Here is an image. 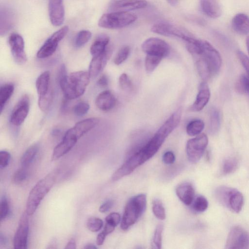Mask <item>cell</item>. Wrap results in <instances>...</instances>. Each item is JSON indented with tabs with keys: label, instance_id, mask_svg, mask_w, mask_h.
Returning a JSON list of instances; mask_svg holds the SVG:
<instances>
[{
	"label": "cell",
	"instance_id": "obj_1",
	"mask_svg": "<svg viewBox=\"0 0 249 249\" xmlns=\"http://www.w3.org/2000/svg\"><path fill=\"white\" fill-rule=\"evenodd\" d=\"M58 81L65 98L72 100L82 95L89 83L90 76L88 71H80L67 75L66 67L63 64L58 72Z\"/></svg>",
	"mask_w": 249,
	"mask_h": 249
},
{
	"label": "cell",
	"instance_id": "obj_2",
	"mask_svg": "<svg viewBox=\"0 0 249 249\" xmlns=\"http://www.w3.org/2000/svg\"><path fill=\"white\" fill-rule=\"evenodd\" d=\"M181 109H178L167 119L154 135L144 145L147 154L152 157L158 151L167 137L178 125L181 117Z\"/></svg>",
	"mask_w": 249,
	"mask_h": 249
},
{
	"label": "cell",
	"instance_id": "obj_3",
	"mask_svg": "<svg viewBox=\"0 0 249 249\" xmlns=\"http://www.w3.org/2000/svg\"><path fill=\"white\" fill-rule=\"evenodd\" d=\"M146 195L139 194L130 198L126 203L121 222V228L126 231L134 225L144 213L146 207Z\"/></svg>",
	"mask_w": 249,
	"mask_h": 249
},
{
	"label": "cell",
	"instance_id": "obj_4",
	"mask_svg": "<svg viewBox=\"0 0 249 249\" xmlns=\"http://www.w3.org/2000/svg\"><path fill=\"white\" fill-rule=\"evenodd\" d=\"M54 182V175L50 174L38 181L32 188L26 203V212L29 216L34 214L41 200L53 185Z\"/></svg>",
	"mask_w": 249,
	"mask_h": 249
},
{
	"label": "cell",
	"instance_id": "obj_5",
	"mask_svg": "<svg viewBox=\"0 0 249 249\" xmlns=\"http://www.w3.org/2000/svg\"><path fill=\"white\" fill-rule=\"evenodd\" d=\"M192 55L196 59H201L207 63L213 75L219 71L222 59L219 52L208 41L198 39Z\"/></svg>",
	"mask_w": 249,
	"mask_h": 249
},
{
	"label": "cell",
	"instance_id": "obj_6",
	"mask_svg": "<svg viewBox=\"0 0 249 249\" xmlns=\"http://www.w3.org/2000/svg\"><path fill=\"white\" fill-rule=\"evenodd\" d=\"M215 195L222 205L233 212L238 213L242 210L244 202V196L237 189L221 186L216 188Z\"/></svg>",
	"mask_w": 249,
	"mask_h": 249
},
{
	"label": "cell",
	"instance_id": "obj_7",
	"mask_svg": "<svg viewBox=\"0 0 249 249\" xmlns=\"http://www.w3.org/2000/svg\"><path fill=\"white\" fill-rule=\"evenodd\" d=\"M136 15L128 12H112L104 14L99 19L98 25L109 29H121L135 22Z\"/></svg>",
	"mask_w": 249,
	"mask_h": 249
},
{
	"label": "cell",
	"instance_id": "obj_8",
	"mask_svg": "<svg viewBox=\"0 0 249 249\" xmlns=\"http://www.w3.org/2000/svg\"><path fill=\"white\" fill-rule=\"evenodd\" d=\"M208 143L207 136L200 134L189 140L186 144V153L188 160L192 163L197 162L201 158Z\"/></svg>",
	"mask_w": 249,
	"mask_h": 249
},
{
	"label": "cell",
	"instance_id": "obj_9",
	"mask_svg": "<svg viewBox=\"0 0 249 249\" xmlns=\"http://www.w3.org/2000/svg\"><path fill=\"white\" fill-rule=\"evenodd\" d=\"M69 31V27L64 26L54 33L44 42L37 53L38 58L43 59L53 55L55 52L59 42L65 37Z\"/></svg>",
	"mask_w": 249,
	"mask_h": 249
},
{
	"label": "cell",
	"instance_id": "obj_10",
	"mask_svg": "<svg viewBox=\"0 0 249 249\" xmlns=\"http://www.w3.org/2000/svg\"><path fill=\"white\" fill-rule=\"evenodd\" d=\"M225 248L228 249L249 248V233L240 226L233 227L228 234Z\"/></svg>",
	"mask_w": 249,
	"mask_h": 249
},
{
	"label": "cell",
	"instance_id": "obj_11",
	"mask_svg": "<svg viewBox=\"0 0 249 249\" xmlns=\"http://www.w3.org/2000/svg\"><path fill=\"white\" fill-rule=\"evenodd\" d=\"M142 49L146 54L162 58L168 55L170 51L168 44L158 37H150L145 40L142 44Z\"/></svg>",
	"mask_w": 249,
	"mask_h": 249
},
{
	"label": "cell",
	"instance_id": "obj_12",
	"mask_svg": "<svg viewBox=\"0 0 249 249\" xmlns=\"http://www.w3.org/2000/svg\"><path fill=\"white\" fill-rule=\"evenodd\" d=\"M151 31L166 36L177 37L184 41L193 35L184 28L169 23H159L153 25Z\"/></svg>",
	"mask_w": 249,
	"mask_h": 249
},
{
	"label": "cell",
	"instance_id": "obj_13",
	"mask_svg": "<svg viewBox=\"0 0 249 249\" xmlns=\"http://www.w3.org/2000/svg\"><path fill=\"white\" fill-rule=\"evenodd\" d=\"M8 43L12 56L16 63L20 65L25 64L27 57L22 37L18 34L13 33L9 37Z\"/></svg>",
	"mask_w": 249,
	"mask_h": 249
},
{
	"label": "cell",
	"instance_id": "obj_14",
	"mask_svg": "<svg viewBox=\"0 0 249 249\" xmlns=\"http://www.w3.org/2000/svg\"><path fill=\"white\" fill-rule=\"evenodd\" d=\"M30 109V99L24 95L14 107L10 115V123L15 126L20 125L26 118Z\"/></svg>",
	"mask_w": 249,
	"mask_h": 249
},
{
	"label": "cell",
	"instance_id": "obj_15",
	"mask_svg": "<svg viewBox=\"0 0 249 249\" xmlns=\"http://www.w3.org/2000/svg\"><path fill=\"white\" fill-rule=\"evenodd\" d=\"M28 216L25 211L20 217L14 238V246L16 249L27 248L29 228Z\"/></svg>",
	"mask_w": 249,
	"mask_h": 249
},
{
	"label": "cell",
	"instance_id": "obj_16",
	"mask_svg": "<svg viewBox=\"0 0 249 249\" xmlns=\"http://www.w3.org/2000/svg\"><path fill=\"white\" fill-rule=\"evenodd\" d=\"M78 139L71 128L65 133L62 140L54 148L52 160H55L67 154L74 146Z\"/></svg>",
	"mask_w": 249,
	"mask_h": 249
},
{
	"label": "cell",
	"instance_id": "obj_17",
	"mask_svg": "<svg viewBox=\"0 0 249 249\" xmlns=\"http://www.w3.org/2000/svg\"><path fill=\"white\" fill-rule=\"evenodd\" d=\"M112 52V47L108 45L106 51L103 53L92 57L88 71L91 78L96 77L103 71L110 57Z\"/></svg>",
	"mask_w": 249,
	"mask_h": 249
},
{
	"label": "cell",
	"instance_id": "obj_18",
	"mask_svg": "<svg viewBox=\"0 0 249 249\" xmlns=\"http://www.w3.org/2000/svg\"><path fill=\"white\" fill-rule=\"evenodd\" d=\"M147 5L145 0H112L108 9L111 12H127L143 8Z\"/></svg>",
	"mask_w": 249,
	"mask_h": 249
},
{
	"label": "cell",
	"instance_id": "obj_19",
	"mask_svg": "<svg viewBox=\"0 0 249 249\" xmlns=\"http://www.w3.org/2000/svg\"><path fill=\"white\" fill-rule=\"evenodd\" d=\"M49 14L50 21L53 26L61 25L65 19L64 0H49Z\"/></svg>",
	"mask_w": 249,
	"mask_h": 249
},
{
	"label": "cell",
	"instance_id": "obj_20",
	"mask_svg": "<svg viewBox=\"0 0 249 249\" xmlns=\"http://www.w3.org/2000/svg\"><path fill=\"white\" fill-rule=\"evenodd\" d=\"M210 98V91L205 81L202 82L198 88V91L194 103L190 107L189 110L197 112L201 110L206 106Z\"/></svg>",
	"mask_w": 249,
	"mask_h": 249
},
{
	"label": "cell",
	"instance_id": "obj_21",
	"mask_svg": "<svg viewBox=\"0 0 249 249\" xmlns=\"http://www.w3.org/2000/svg\"><path fill=\"white\" fill-rule=\"evenodd\" d=\"M15 15L14 11L6 6H1L0 10V32L3 36L7 33L15 24Z\"/></svg>",
	"mask_w": 249,
	"mask_h": 249
},
{
	"label": "cell",
	"instance_id": "obj_22",
	"mask_svg": "<svg viewBox=\"0 0 249 249\" xmlns=\"http://www.w3.org/2000/svg\"><path fill=\"white\" fill-rule=\"evenodd\" d=\"M116 102L113 93L110 90H106L98 95L95 100V105L101 110L107 111L115 107Z\"/></svg>",
	"mask_w": 249,
	"mask_h": 249
},
{
	"label": "cell",
	"instance_id": "obj_23",
	"mask_svg": "<svg viewBox=\"0 0 249 249\" xmlns=\"http://www.w3.org/2000/svg\"><path fill=\"white\" fill-rule=\"evenodd\" d=\"M176 192L178 198L184 204H192L195 198V189L192 184L189 182L181 183L178 186Z\"/></svg>",
	"mask_w": 249,
	"mask_h": 249
},
{
	"label": "cell",
	"instance_id": "obj_24",
	"mask_svg": "<svg viewBox=\"0 0 249 249\" xmlns=\"http://www.w3.org/2000/svg\"><path fill=\"white\" fill-rule=\"evenodd\" d=\"M99 121L97 118H87L77 122L71 129L79 139L93 128L99 123Z\"/></svg>",
	"mask_w": 249,
	"mask_h": 249
},
{
	"label": "cell",
	"instance_id": "obj_25",
	"mask_svg": "<svg viewBox=\"0 0 249 249\" xmlns=\"http://www.w3.org/2000/svg\"><path fill=\"white\" fill-rule=\"evenodd\" d=\"M231 26L237 34L246 35L249 33V17L244 13H239L232 18Z\"/></svg>",
	"mask_w": 249,
	"mask_h": 249
},
{
	"label": "cell",
	"instance_id": "obj_26",
	"mask_svg": "<svg viewBox=\"0 0 249 249\" xmlns=\"http://www.w3.org/2000/svg\"><path fill=\"white\" fill-rule=\"evenodd\" d=\"M201 8L208 17L216 18L220 16L221 9L218 0H200Z\"/></svg>",
	"mask_w": 249,
	"mask_h": 249
},
{
	"label": "cell",
	"instance_id": "obj_27",
	"mask_svg": "<svg viewBox=\"0 0 249 249\" xmlns=\"http://www.w3.org/2000/svg\"><path fill=\"white\" fill-rule=\"evenodd\" d=\"M109 37L107 35L99 36L92 44L90 48V53L92 56H95L103 53L109 45Z\"/></svg>",
	"mask_w": 249,
	"mask_h": 249
},
{
	"label": "cell",
	"instance_id": "obj_28",
	"mask_svg": "<svg viewBox=\"0 0 249 249\" xmlns=\"http://www.w3.org/2000/svg\"><path fill=\"white\" fill-rule=\"evenodd\" d=\"M50 73L49 71L42 72L37 77L36 87L38 96L44 95L51 89L50 88Z\"/></svg>",
	"mask_w": 249,
	"mask_h": 249
},
{
	"label": "cell",
	"instance_id": "obj_29",
	"mask_svg": "<svg viewBox=\"0 0 249 249\" xmlns=\"http://www.w3.org/2000/svg\"><path fill=\"white\" fill-rule=\"evenodd\" d=\"M14 90V86L11 83L5 84L0 89V111L1 113L3 107L12 96Z\"/></svg>",
	"mask_w": 249,
	"mask_h": 249
},
{
	"label": "cell",
	"instance_id": "obj_30",
	"mask_svg": "<svg viewBox=\"0 0 249 249\" xmlns=\"http://www.w3.org/2000/svg\"><path fill=\"white\" fill-rule=\"evenodd\" d=\"M38 151V146L34 144L30 146L23 154L20 162L22 166L28 167L32 163Z\"/></svg>",
	"mask_w": 249,
	"mask_h": 249
},
{
	"label": "cell",
	"instance_id": "obj_31",
	"mask_svg": "<svg viewBox=\"0 0 249 249\" xmlns=\"http://www.w3.org/2000/svg\"><path fill=\"white\" fill-rule=\"evenodd\" d=\"M220 124V113L217 109L213 108L210 113V130L211 133H216L219 130Z\"/></svg>",
	"mask_w": 249,
	"mask_h": 249
},
{
	"label": "cell",
	"instance_id": "obj_32",
	"mask_svg": "<svg viewBox=\"0 0 249 249\" xmlns=\"http://www.w3.org/2000/svg\"><path fill=\"white\" fill-rule=\"evenodd\" d=\"M204 122L200 119L194 120L187 124L186 131L188 135L196 136L201 133L204 128Z\"/></svg>",
	"mask_w": 249,
	"mask_h": 249
},
{
	"label": "cell",
	"instance_id": "obj_33",
	"mask_svg": "<svg viewBox=\"0 0 249 249\" xmlns=\"http://www.w3.org/2000/svg\"><path fill=\"white\" fill-rule=\"evenodd\" d=\"M238 160L234 157L227 158L222 163L221 172L224 175L230 174L237 168Z\"/></svg>",
	"mask_w": 249,
	"mask_h": 249
},
{
	"label": "cell",
	"instance_id": "obj_34",
	"mask_svg": "<svg viewBox=\"0 0 249 249\" xmlns=\"http://www.w3.org/2000/svg\"><path fill=\"white\" fill-rule=\"evenodd\" d=\"M53 99V93L50 89L44 95L38 96V105L40 109L43 112L47 111L50 108Z\"/></svg>",
	"mask_w": 249,
	"mask_h": 249
},
{
	"label": "cell",
	"instance_id": "obj_35",
	"mask_svg": "<svg viewBox=\"0 0 249 249\" xmlns=\"http://www.w3.org/2000/svg\"><path fill=\"white\" fill-rule=\"evenodd\" d=\"M192 209L197 213H202L207 210L208 201L206 197L201 195L195 197L192 202Z\"/></svg>",
	"mask_w": 249,
	"mask_h": 249
},
{
	"label": "cell",
	"instance_id": "obj_36",
	"mask_svg": "<svg viewBox=\"0 0 249 249\" xmlns=\"http://www.w3.org/2000/svg\"><path fill=\"white\" fill-rule=\"evenodd\" d=\"M235 89L238 92L249 95V76L242 74L236 83Z\"/></svg>",
	"mask_w": 249,
	"mask_h": 249
},
{
	"label": "cell",
	"instance_id": "obj_37",
	"mask_svg": "<svg viewBox=\"0 0 249 249\" xmlns=\"http://www.w3.org/2000/svg\"><path fill=\"white\" fill-rule=\"evenodd\" d=\"M161 57L146 54L144 65L146 71L148 72L153 71L160 63Z\"/></svg>",
	"mask_w": 249,
	"mask_h": 249
},
{
	"label": "cell",
	"instance_id": "obj_38",
	"mask_svg": "<svg viewBox=\"0 0 249 249\" xmlns=\"http://www.w3.org/2000/svg\"><path fill=\"white\" fill-rule=\"evenodd\" d=\"M152 211L155 216L160 219L165 218V209L161 201L158 199H155L152 202Z\"/></svg>",
	"mask_w": 249,
	"mask_h": 249
},
{
	"label": "cell",
	"instance_id": "obj_39",
	"mask_svg": "<svg viewBox=\"0 0 249 249\" xmlns=\"http://www.w3.org/2000/svg\"><path fill=\"white\" fill-rule=\"evenodd\" d=\"M91 36V33L88 30L80 31L75 38V45L76 47L79 48L84 46L89 41Z\"/></svg>",
	"mask_w": 249,
	"mask_h": 249
},
{
	"label": "cell",
	"instance_id": "obj_40",
	"mask_svg": "<svg viewBox=\"0 0 249 249\" xmlns=\"http://www.w3.org/2000/svg\"><path fill=\"white\" fill-rule=\"evenodd\" d=\"M163 226L162 224H159L156 227L152 241V248L160 249L161 248L162 233Z\"/></svg>",
	"mask_w": 249,
	"mask_h": 249
},
{
	"label": "cell",
	"instance_id": "obj_41",
	"mask_svg": "<svg viewBox=\"0 0 249 249\" xmlns=\"http://www.w3.org/2000/svg\"><path fill=\"white\" fill-rule=\"evenodd\" d=\"M130 48L125 46L121 48L117 53L114 59V63L117 65H119L123 63L128 58L130 53Z\"/></svg>",
	"mask_w": 249,
	"mask_h": 249
},
{
	"label": "cell",
	"instance_id": "obj_42",
	"mask_svg": "<svg viewBox=\"0 0 249 249\" xmlns=\"http://www.w3.org/2000/svg\"><path fill=\"white\" fill-rule=\"evenodd\" d=\"M28 175L27 167L22 166L18 169L14 174L12 177L13 183L19 184L23 182L27 178Z\"/></svg>",
	"mask_w": 249,
	"mask_h": 249
},
{
	"label": "cell",
	"instance_id": "obj_43",
	"mask_svg": "<svg viewBox=\"0 0 249 249\" xmlns=\"http://www.w3.org/2000/svg\"><path fill=\"white\" fill-rule=\"evenodd\" d=\"M103 226V221L100 218L96 217L89 218L87 222L88 229L92 232H97L100 231Z\"/></svg>",
	"mask_w": 249,
	"mask_h": 249
},
{
	"label": "cell",
	"instance_id": "obj_44",
	"mask_svg": "<svg viewBox=\"0 0 249 249\" xmlns=\"http://www.w3.org/2000/svg\"><path fill=\"white\" fill-rule=\"evenodd\" d=\"M119 86L124 91H130L133 88V84L128 75L123 73L119 78Z\"/></svg>",
	"mask_w": 249,
	"mask_h": 249
},
{
	"label": "cell",
	"instance_id": "obj_45",
	"mask_svg": "<svg viewBox=\"0 0 249 249\" xmlns=\"http://www.w3.org/2000/svg\"><path fill=\"white\" fill-rule=\"evenodd\" d=\"M89 107V105L88 103L84 101L80 102L73 107V111L75 115L81 117L88 113Z\"/></svg>",
	"mask_w": 249,
	"mask_h": 249
},
{
	"label": "cell",
	"instance_id": "obj_46",
	"mask_svg": "<svg viewBox=\"0 0 249 249\" xmlns=\"http://www.w3.org/2000/svg\"><path fill=\"white\" fill-rule=\"evenodd\" d=\"M0 220L4 219L8 215L9 213V206L7 198L3 196L0 200Z\"/></svg>",
	"mask_w": 249,
	"mask_h": 249
},
{
	"label": "cell",
	"instance_id": "obj_47",
	"mask_svg": "<svg viewBox=\"0 0 249 249\" xmlns=\"http://www.w3.org/2000/svg\"><path fill=\"white\" fill-rule=\"evenodd\" d=\"M10 154L5 150L0 152V167L1 168H4L7 166L10 161Z\"/></svg>",
	"mask_w": 249,
	"mask_h": 249
},
{
	"label": "cell",
	"instance_id": "obj_48",
	"mask_svg": "<svg viewBox=\"0 0 249 249\" xmlns=\"http://www.w3.org/2000/svg\"><path fill=\"white\" fill-rule=\"evenodd\" d=\"M237 54L240 61L246 71L249 77V58L243 52L241 51H238L237 53Z\"/></svg>",
	"mask_w": 249,
	"mask_h": 249
},
{
	"label": "cell",
	"instance_id": "obj_49",
	"mask_svg": "<svg viewBox=\"0 0 249 249\" xmlns=\"http://www.w3.org/2000/svg\"><path fill=\"white\" fill-rule=\"evenodd\" d=\"M121 216L118 213H112L108 214L105 219L106 222L116 226L120 222Z\"/></svg>",
	"mask_w": 249,
	"mask_h": 249
},
{
	"label": "cell",
	"instance_id": "obj_50",
	"mask_svg": "<svg viewBox=\"0 0 249 249\" xmlns=\"http://www.w3.org/2000/svg\"><path fill=\"white\" fill-rule=\"evenodd\" d=\"M175 156L172 151H168L164 153L162 156V160L166 164H171L175 161Z\"/></svg>",
	"mask_w": 249,
	"mask_h": 249
},
{
	"label": "cell",
	"instance_id": "obj_51",
	"mask_svg": "<svg viewBox=\"0 0 249 249\" xmlns=\"http://www.w3.org/2000/svg\"><path fill=\"white\" fill-rule=\"evenodd\" d=\"M113 202L111 200H108L103 203L99 208V211L102 213L108 212L112 207Z\"/></svg>",
	"mask_w": 249,
	"mask_h": 249
},
{
	"label": "cell",
	"instance_id": "obj_52",
	"mask_svg": "<svg viewBox=\"0 0 249 249\" xmlns=\"http://www.w3.org/2000/svg\"><path fill=\"white\" fill-rule=\"evenodd\" d=\"M97 83L99 87H106L108 85V79L107 75L103 74L98 79Z\"/></svg>",
	"mask_w": 249,
	"mask_h": 249
},
{
	"label": "cell",
	"instance_id": "obj_53",
	"mask_svg": "<svg viewBox=\"0 0 249 249\" xmlns=\"http://www.w3.org/2000/svg\"><path fill=\"white\" fill-rule=\"evenodd\" d=\"M115 227L116 226L106 222L103 231L107 235L114 230Z\"/></svg>",
	"mask_w": 249,
	"mask_h": 249
},
{
	"label": "cell",
	"instance_id": "obj_54",
	"mask_svg": "<svg viewBox=\"0 0 249 249\" xmlns=\"http://www.w3.org/2000/svg\"><path fill=\"white\" fill-rule=\"evenodd\" d=\"M107 235L102 231L99 233L96 238V243L98 245H102Z\"/></svg>",
	"mask_w": 249,
	"mask_h": 249
},
{
	"label": "cell",
	"instance_id": "obj_55",
	"mask_svg": "<svg viewBox=\"0 0 249 249\" xmlns=\"http://www.w3.org/2000/svg\"><path fill=\"white\" fill-rule=\"evenodd\" d=\"M65 249H76V243L73 239H71L69 241V242L66 245V246L65 247Z\"/></svg>",
	"mask_w": 249,
	"mask_h": 249
},
{
	"label": "cell",
	"instance_id": "obj_56",
	"mask_svg": "<svg viewBox=\"0 0 249 249\" xmlns=\"http://www.w3.org/2000/svg\"><path fill=\"white\" fill-rule=\"evenodd\" d=\"M7 242V238L4 237L2 233L0 235V245H5Z\"/></svg>",
	"mask_w": 249,
	"mask_h": 249
},
{
	"label": "cell",
	"instance_id": "obj_57",
	"mask_svg": "<svg viewBox=\"0 0 249 249\" xmlns=\"http://www.w3.org/2000/svg\"><path fill=\"white\" fill-rule=\"evenodd\" d=\"M168 3L172 6H176L179 0H166Z\"/></svg>",
	"mask_w": 249,
	"mask_h": 249
},
{
	"label": "cell",
	"instance_id": "obj_58",
	"mask_svg": "<svg viewBox=\"0 0 249 249\" xmlns=\"http://www.w3.org/2000/svg\"><path fill=\"white\" fill-rule=\"evenodd\" d=\"M97 248L93 244H89L85 246L84 249H96Z\"/></svg>",
	"mask_w": 249,
	"mask_h": 249
},
{
	"label": "cell",
	"instance_id": "obj_59",
	"mask_svg": "<svg viewBox=\"0 0 249 249\" xmlns=\"http://www.w3.org/2000/svg\"><path fill=\"white\" fill-rule=\"evenodd\" d=\"M246 45L247 50L249 54V36L247 37L246 39Z\"/></svg>",
	"mask_w": 249,
	"mask_h": 249
}]
</instances>
